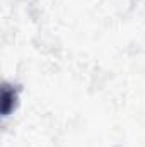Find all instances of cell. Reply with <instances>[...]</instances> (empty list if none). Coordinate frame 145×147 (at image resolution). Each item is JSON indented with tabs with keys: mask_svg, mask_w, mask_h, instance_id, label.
<instances>
[{
	"mask_svg": "<svg viewBox=\"0 0 145 147\" xmlns=\"http://www.w3.org/2000/svg\"><path fill=\"white\" fill-rule=\"evenodd\" d=\"M12 101L15 103L17 101V91L15 89H10L7 84L3 86V91H2V113L7 116L10 111H12Z\"/></svg>",
	"mask_w": 145,
	"mask_h": 147,
	"instance_id": "6da1fadb",
	"label": "cell"
}]
</instances>
